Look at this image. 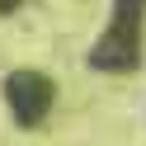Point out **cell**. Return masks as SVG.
Returning <instances> with one entry per match:
<instances>
[{"instance_id":"obj_1","label":"cell","mask_w":146,"mask_h":146,"mask_svg":"<svg viewBox=\"0 0 146 146\" xmlns=\"http://www.w3.org/2000/svg\"><path fill=\"white\" fill-rule=\"evenodd\" d=\"M5 99H10V108H14L19 123H38V118L47 113L52 85L42 76H33V71H14V76L5 80Z\"/></svg>"},{"instance_id":"obj_2","label":"cell","mask_w":146,"mask_h":146,"mask_svg":"<svg viewBox=\"0 0 146 146\" xmlns=\"http://www.w3.org/2000/svg\"><path fill=\"white\" fill-rule=\"evenodd\" d=\"M0 5H14V0H0Z\"/></svg>"}]
</instances>
